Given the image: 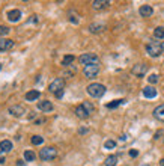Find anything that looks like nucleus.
I'll return each instance as SVG.
<instances>
[{"instance_id":"8","label":"nucleus","mask_w":164,"mask_h":166,"mask_svg":"<svg viewBox=\"0 0 164 166\" xmlns=\"http://www.w3.org/2000/svg\"><path fill=\"white\" fill-rule=\"evenodd\" d=\"M14 49V41L6 39V38H0V52H9Z\"/></svg>"},{"instance_id":"31","label":"nucleus","mask_w":164,"mask_h":166,"mask_svg":"<svg viewBox=\"0 0 164 166\" xmlns=\"http://www.w3.org/2000/svg\"><path fill=\"white\" fill-rule=\"evenodd\" d=\"M160 136H164V131H163V130H160V131H157V133H155V139L158 140V139H160Z\"/></svg>"},{"instance_id":"27","label":"nucleus","mask_w":164,"mask_h":166,"mask_svg":"<svg viewBox=\"0 0 164 166\" xmlns=\"http://www.w3.org/2000/svg\"><path fill=\"white\" fill-rule=\"evenodd\" d=\"M42 142H44V137H42V136H38V134L32 136V144H33V145H41Z\"/></svg>"},{"instance_id":"40","label":"nucleus","mask_w":164,"mask_h":166,"mask_svg":"<svg viewBox=\"0 0 164 166\" xmlns=\"http://www.w3.org/2000/svg\"><path fill=\"white\" fill-rule=\"evenodd\" d=\"M0 69H2V63H0Z\"/></svg>"},{"instance_id":"32","label":"nucleus","mask_w":164,"mask_h":166,"mask_svg":"<svg viewBox=\"0 0 164 166\" xmlns=\"http://www.w3.org/2000/svg\"><path fill=\"white\" fill-rule=\"evenodd\" d=\"M87 131H89V128H80V130H78L80 134H84V133H87Z\"/></svg>"},{"instance_id":"35","label":"nucleus","mask_w":164,"mask_h":166,"mask_svg":"<svg viewBox=\"0 0 164 166\" xmlns=\"http://www.w3.org/2000/svg\"><path fill=\"white\" fill-rule=\"evenodd\" d=\"M0 163H5V156L2 154V151H0Z\"/></svg>"},{"instance_id":"18","label":"nucleus","mask_w":164,"mask_h":166,"mask_svg":"<svg viewBox=\"0 0 164 166\" xmlns=\"http://www.w3.org/2000/svg\"><path fill=\"white\" fill-rule=\"evenodd\" d=\"M12 150V142L11 140H2L0 142V151L2 153H9Z\"/></svg>"},{"instance_id":"14","label":"nucleus","mask_w":164,"mask_h":166,"mask_svg":"<svg viewBox=\"0 0 164 166\" xmlns=\"http://www.w3.org/2000/svg\"><path fill=\"white\" fill-rule=\"evenodd\" d=\"M138 14L142 15V17H151V15L154 14V9H152V6H149V5H143V6H140Z\"/></svg>"},{"instance_id":"30","label":"nucleus","mask_w":164,"mask_h":166,"mask_svg":"<svg viewBox=\"0 0 164 166\" xmlns=\"http://www.w3.org/2000/svg\"><path fill=\"white\" fill-rule=\"evenodd\" d=\"M130 156H131V157H137V156H138V151H137V150H131V151H130Z\"/></svg>"},{"instance_id":"38","label":"nucleus","mask_w":164,"mask_h":166,"mask_svg":"<svg viewBox=\"0 0 164 166\" xmlns=\"http://www.w3.org/2000/svg\"><path fill=\"white\" fill-rule=\"evenodd\" d=\"M160 165H161V166H164V159H161V162H160Z\"/></svg>"},{"instance_id":"1","label":"nucleus","mask_w":164,"mask_h":166,"mask_svg":"<svg viewBox=\"0 0 164 166\" xmlns=\"http://www.w3.org/2000/svg\"><path fill=\"white\" fill-rule=\"evenodd\" d=\"M87 94L93 98H101L105 94V86L101 83H92L87 86Z\"/></svg>"},{"instance_id":"34","label":"nucleus","mask_w":164,"mask_h":166,"mask_svg":"<svg viewBox=\"0 0 164 166\" xmlns=\"http://www.w3.org/2000/svg\"><path fill=\"white\" fill-rule=\"evenodd\" d=\"M29 21H30V23H38V17H35V15H33V17H32Z\"/></svg>"},{"instance_id":"3","label":"nucleus","mask_w":164,"mask_h":166,"mask_svg":"<svg viewBox=\"0 0 164 166\" xmlns=\"http://www.w3.org/2000/svg\"><path fill=\"white\" fill-rule=\"evenodd\" d=\"M146 53L151 56V58H158L161 53H163V49H161V44L158 41H151L146 44Z\"/></svg>"},{"instance_id":"23","label":"nucleus","mask_w":164,"mask_h":166,"mask_svg":"<svg viewBox=\"0 0 164 166\" xmlns=\"http://www.w3.org/2000/svg\"><path fill=\"white\" fill-rule=\"evenodd\" d=\"M154 36L155 38H158V39H164V27H157L155 30H154Z\"/></svg>"},{"instance_id":"6","label":"nucleus","mask_w":164,"mask_h":166,"mask_svg":"<svg viewBox=\"0 0 164 166\" xmlns=\"http://www.w3.org/2000/svg\"><path fill=\"white\" fill-rule=\"evenodd\" d=\"M63 86H65V80L60 79V77H57V79H54V80L50 83L48 91L53 92V94H57L59 91H63Z\"/></svg>"},{"instance_id":"4","label":"nucleus","mask_w":164,"mask_h":166,"mask_svg":"<svg viewBox=\"0 0 164 166\" xmlns=\"http://www.w3.org/2000/svg\"><path fill=\"white\" fill-rule=\"evenodd\" d=\"M56 156H57V150L54 147H45L39 151V159L44 162H50V160L56 159Z\"/></svg>"},{"instance_id":"28","label":"nucleus","mask_w":164,"mask_h":166,"mask_svg":"<svg viewBox=\"0 0 164 166\" xmlns=\"http://www.w3.org/2000/svg\"><path fill=\"white\" fill-rule=\"evenodd\" d=\"M8 33H9V27L0 26V36H5V35H8Z\"/></svg>"},{"instance_id":"20","label":"nucleus","mask_w":164,"mask_h":166,"mask_svg":"<svg viewBox=\"0 0 164 166\" xmlns=\"http://www.w3.org/2000/svg\"><path fill=\"white\" fill-rule=\"evenodd\" d=\"M74 60H75V58H74L72 55H66V56L62 59V65H63V66H69Z\"/></svg>"},{"instance_id":"16","label":"nucleus","mask_w":164,"mask_h":166,"mask_svg":"<svg viewBox=\"0 0 164 166\" xmlns=\"http://www.w3.org/2000/svg\"><path fill=\"white\" fill-rule=\"evenodd\" d=\"M104 29H105V26L101 24V23H92V24L89 26V32H92V33H100Z\"/></svg>"},{"instance_id":"7","label":"nucleus","mask_w":164,"mask_h":166,"mask_svg":"<svg viewBox=\"0 0 164 166\" xmlns=\"http://www.w3.org/2000/svg\"><path fill=\"white\" fill-rule=\"evenodd\" d=\"M133 74L134 76H137V77H143L145 74H146V71H148V65H145V63H137V65H134L133 66Z\"/></svg>"},{"instance_id":"39","label":"nucleus","mask_w":164,"mask_h":166,"mask_svg":"<svg viewBox=\"0 0 164 166\" xmlns=\"http://www.w3.org/2000/svg\"><path fill=\"white\" fill-rule=\"evenodd\" d=\"M161 49H163V52H164V42L161 44Z\"/></svg>"},{"instance_id":"13","label":"nucleus","mask_w":164,"mask_h":166,"mask_svg":"<svg viewBox=\"0 0 164 166\" xmlns=\"http://www.w3.org/2000/svg\"><path fill=\"white\" fill-rule=\"evenodd\" d=\"M75 115L80 118V120H86V118H89L90 115L87 113V110L84 109V106L83 104H80V106H77L75 107Z\"/></svg>"},{"instance_id":"37","label":"nucleus","mask_w":164,"mask_h":166,"mask_svg":"<svg viewBox=\"0 0 164 166\" xmlns=\"http://www.w3.org/2000/svg\"><path fill=\"white\" fill-rule=\"evenodd\" d=\"M41 122H45L44 118H41V120H36V124H41Z\"/></svg>"},{"instance_id":"33","label":"nucleus","mask_w":164,"mask_h":166,"mask_svg":"<svg viewBox=\"0 0 164 166\" xmlns=\"http://www.w3.org/2000/svg\"><path fill=\"white\" fill-rule=\"evenodd\" d=\"M56 97H57V98H62V97H63V91H59V92L56 94Z\"/></svg>"},{"instance_id":"10","label":"nucleus","mask_w":164,"mask_h":166,"mask_svg":"<svg viewBox=\"0 0 164 166\" xmlns=\"http://www.w3.org/2000/svg\"><path fill=\"white\" fill-rule=\"evenodd\" d=\"M152 113H154V118H155V120L164 122V104H160L158 107H155Z\"/></svg>"},{"instance_id":"9","label":"nucleus","mask_w":164,"mask_h":166,"mask_svg":"<svg viewBox=\"0 0 164 166\" xmlns=\"http://www.w3.org/2000/svg\"><path fill=\"white\" fill-rule=\"evenodd\" d=\"M8 112H9L12 116H23V115L26 113L24 107H23V106H18V104H15V106H11V107L8 109Z\"/></svg>"},{"instance_id":"19","label":"nucleus","mask_w":164,"mask_h":166,"mask_svg":"<svg viewBox=\"0 0 164 166\" xmlns=\"http://www.w3.org/2000/svg\"><path fill=\"white\" fill-rule=\"evenodd\" d=\"M20 17H21V12H20L18 9H14V11H11V12L8 14V20H9L11 23L18 21V20H20Z\"/></svg>"},{"instance_id":"22","label":"nucleus","mask_w":164,"mask_h":166,"mask_svg":"<svg viewBox=\"0 0 164 166\" xmlns=\"http://www.w3.org/2000/svg\"><path fill=\"white\" fill-rule=\"evenodd\" d=\"M24 159H26V162H33L36 159V154L33 151L27 150V151H24Z\"/></svg>"},{"instance_id":"5","label":"nucleus","mask_w":164,"mask_h":166,"mask_svg":"<svg viewBox=\"0 0 164 166\" xmlns=\"http://www.w3.org/2000/svg\"><path fill=\"white\" fill-rule=\"evenodd\" d=\"M83 74L87 79H95L100 74V65H87L83 68Z\"/></svg>"},{"instance_id":"21","label":"nucleus","mask_w":164,"mask_h":166,"mask_svg":"<svg viewBox=\"0 0 164 166\" xmlns=\"http://www.w3.org/2000/svg\"><path fill=\"white\" fill-rule=\"evenodd\" d=\"M116 163H118V157H116V156H108L105 159V162H104L105 166H114Z\"/></svg>"},{"instance_id":"12","label":"nucleus","mask_w":164,"mask_h":166,"mask_svg":"<svg viewBox=\"0 0 164 166\" xmlns=\"http://www.w3.org/2000/svg\"><path fill=\"white\" fill-rule=\"evenodd\" d=\"M108 5H110L108 0H93V2H92V8L93 9H98V11L108 8Z\"/></svg>"},{"instance_id":"36","label":"nucleus","mask_w":164,"mask_h":166,"mask_svg":"<svg viewBox=\"0 0 164 166\" xmlns=\"http://www.w3.org/2000/svg\"><path fill=\"white\" fill-rule=\"evenodd\" d=\"M17 165L18 166H24V162H23V160H17Z\"/></svg>"},{"instance_id":"26","label":"nucleus","mask_w":164,"mask_h":166,"mask_svg":"<svg viewBox=\"0 0 164 166\" xmlns=\"http://www.w3.org/2000/svg\"><path fill=\"white\" fill-rule=\"evenodd\" d=\"M114 147H116V142H114L113 139H108V140L104 142V148H105V150H113Z\"/></svg>"},{"instance_id":"25","label":"nucleus","mask_w":164,"mask_h":166,"mask_svg":"<svg viewBox=\"0 0 164 166\" xmlns=\"http://www.w3.org/2000/svg\"><path fill=\"white\" fill-rule=\"evenodd\" d=\"M83 106H84V109L87 110V113H89V115H92L93 112H95V106H93L90 101H84V103H83Z\"/></svg>"},{"instance_id":"24","label":"nucleus","mask_w":164,"mask_h":166,"mask_svg":"<svg viewBox=\"0 0 164 166\" xmlns=\"http://www.w3.org/2000/svg\"><path fill=\"white\" fill-rule=\"evenodd\" d=\"M124 103H125V100H114V101H111V103L107 104V109H116L118 106H121Z\"/></svg>"},{"instance_id":"15","label":"nucleus","mask_w":164,"mask_h":166,"mask_svg":"<svg viewBox=\"0 0 164 166\" xmlns=\"http://www.w3.org/2000/svg\"><path fill=\"white\" fill-rule=\"evenodd\" d=\"M39 95H41V92L38 89H32L26 94V101H35V100L39 98Z\"/></svg>"},{"instance_id":"11","label":"nucleus","mask_w":164,"mask_h":166,"mask_svg":"<svg viewBox=\"0 0 164 166\" xmlns=\"http://www.w3.org/2000/svg\"><path fill=\"white\" fill-rule=\"evenodd\" d=\"M38 109H39L41 112H51V110H53V104H51V101H48V100H42V101L38 103Z\"/></svg>"},{"instance_id":"17","label":"nucleus","mask_w":164,"mask_h":166,"mask_svg":"<svg viewBox=\"0 0 164 166\" xmlns=\"http://www.w3.org/2000/svg\"><path fill=\"white\" fill-rule=\"evenodd\" d=\"M143 95H145L146 98H155V97H157V89L152 88V86H146V88L143 89Z\"/></svg>"},{"instance_id":"29","label":"nucleus","mask_w":164,"mask_h":166,"mask_svg":"<svg viewBox=\"0 0 164 166\" xmlns=\"http://www.w3.org/2000/svg\"><path fill=\"white\" fill-rule=\"evenodd\" d=\"M148 80H149V83H157V82H158V76H157V74H151V76L148 77Z\"/></svg>"},{"instance_id":"2","label":"nucleus","mask_w":164,"mask_h":166,"mask_svg":"<svg viewBox=\"0 0 164 166\" xmlns=\"http://www.w3.org/2000/svg\"><path fill=\"white\" fill-rule=\"evenodd\" d=\"M78 62L84 66L87 65H100V58L95 53H84L78 58Z\"/></svg>"}]
</instances>
